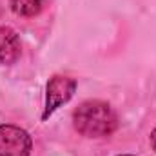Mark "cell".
<instances>
[{"mask_svg":"<svg viewBox=\"0 0 156 156\" xmlns=\"http://www.w3.org/2000/svg\"><path fill=\"white\" fill-rule=\"evenodd\" d=\"M151 145H153V149L156 151V127H154V131L151 133Z\"/></svg>","mask_w":156,"mask_h":156,"instance_id":"obj_6","label":"cell"},{"mask_svg":"<svg viewBox=\"0 0 156 156\" xmlns=\"http://www.w3.org/2000/svg\"><path fill=\"white\" fill-rule=\"evenodd\" d=\"M75 91H76V82L73 78L62 76V75L51 78L45 91V107H44L42 120H47L60 105L67 104L73 98Z\"/></svg>","mask_w":156,"mask_h":156,"instance_id":"obj_2","label":"cell"},{"mask_svg":"<svg viewBox=\"0 0 156 156\" xmlns=\"http://www.w3.org/2000/svg\"><path fill=\"white\" fill-rule=\"evenodd\" d=\"M73 123L82 136L102 138L116 131L118 116L109 104L102 100H87L73 113Z\"/></svg>","mask_w":156,"mask_h":156,"instance_id":"obj_1","label":"cell"},{"mask_svg":"<svg viewBox=\"0 0 156 156\" xmlns=\"http://www.w3.org/2000/svg\"><path fill=\"white\" fill-rule=\"evenodd\" d=\"M44 5L45 0H11V9L18 16H37Z\"/></svg>","mask_w":156,"mask_h":156,"instance_id":"obj_5","label":"cell"},{"mask_svg":"<svg viewBox=\"0 0 156 156\" xmlns=\"http://www.w3.org/2000/svg\"><path fill=\"white\" fill-rule=\"evenodd\" d=\"M120 156H133V154H120Z\"/></svg>","mask_w":156,"mask_h":156,"instance_id":"obj_7","label":"cell"},{"mask_svg":"<svg viewBox=\"0 0 156 156\" xmlns=\"http://www.w3.org/2000/svg\"><path fill=\"white\" fill-rule=\"evenodd\" d=\"M31 149L33 140L24 129L9 123L0 125V156H29Z\"/></svg>","mask_w":156,"mask_h":156,"instance_id":"obj_3","label":"cell"},{"mask_svg":"<svg viewBox=\"0 0 156 156\" xmlns=\"http://www.w3.org/2000/svg\"><path fill=\"white\" fill-rule=\"evenodd\" d=\"M22 45L18 35L11 29V27H0V64L9 66L13 62H16V58L20 56Z\"/></svg>","mask_w":156,"mask_h":156,"instance_id":"obj_4","label":"cell"}]
</instances>
